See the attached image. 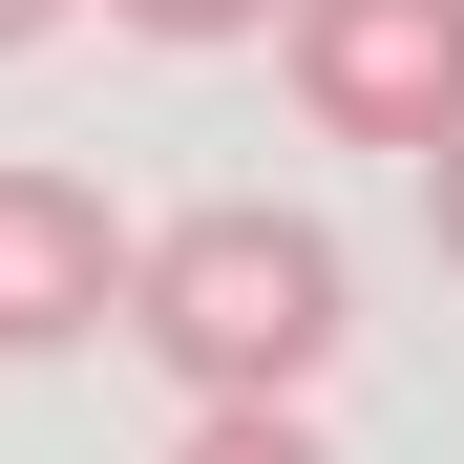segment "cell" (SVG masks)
Returning a JSON list of instances; mask_svg holds the SVG:
<instances>
[{
	"label": "cell",
	"instance_id": "obj_7",
	"mask_svg": "<svg viewBox=\"0 0 464 464\" xmlns=\"http://www.w3.org/2000/svg\"><path fill=\"white\" fill-rule=\"evenodd\" d=\"M43 22H63V0H0V63H22V43H43Z\"/></svg>",
	"mask_w": 464,
	"mask_h": 464
},
{
	"label": "cell",
	"instance_id": "obj_6",
	"mask_svg": "<svg viewBox=\"0 0 464 464\" xmlns=\"http://www.w3.org/2000/svg\"><path fill=\"white\" fill-rule=\"evenodd\" d=\"M422 232H443V275H464V127L422 148Z\"/></svg>",
	"mask_w": 464,
	"mask_h": 464
},
{
	"label": "cell",
	"instance_id": "obj_3",
	"mask_svg": "<svg viewBox=\"0 0 464 464\" xmlns=\"http://www.w3.org/2000/svg\"><path fill=\"white\" fill-rule=\"evenodd\" d=\"M127 317V211L85 169H0V359H63Z\"/></svg>",
	"mask_w": 464,
	"mask_h": 464
},
{
	"label": "cell",
	"instance_id": "obj_1",
	"mask_svg": "<svg viewBox=\"0 0 464 464\" xmlns=\"http://www.w3.org/2000/svg\"><path fill=\"white\" fill-rule=\"evenodd\" d=\"M127 338L190 380V422H211V401H295V380L359 338V275H338L317 211L211 190V211H169V232H127Z\"/></svg>",
	"mask_w": 464,
	"mask_h": 464
},
{
	"label": "cell",
	"instance_id": "obj_2",
	"mask_svg": "<svg viewBox=\"0 0 464 464\" xmlns=\"http://www.w3.org/2000/svg\"><path fill=\"white\" fill-rule=\"evenodd\" d=\"M275 43H295V106H317L338 148H422L464 127V0H275Z\"/></svg>",
	"mask_w": 464,
	"mask_h": 464
},
{
	"label": "cell",
	"instance_id": "obj_5",
	"mask_svg": "<svg viewBox=\"0 0 464 464\" xmlns=\"http://www.w3.org/2000/svg\"><path fill=\"white\" fill-rule=\"evenodd\" d=\"M106 22H127V43H254L275 0H106Z\"/></svg>",
	"mask_w": 464,
	"mask_h": 464
},
{
	"label": "cell",
	"instance_id": "obj_4",
	"mask_svg": "<svg viewBox=\"0 0 464 464\" xmlns=\"http://www.w3.org/2000/svg\"><path fill=\"white\" fill-rule=\"evenodd\" d=\"M169 464H338V443H317V422H295V401H211V422H190Z\"/></svg>",
	"mask_w": 464,
	"mask_h": 464
}]
</instances>
